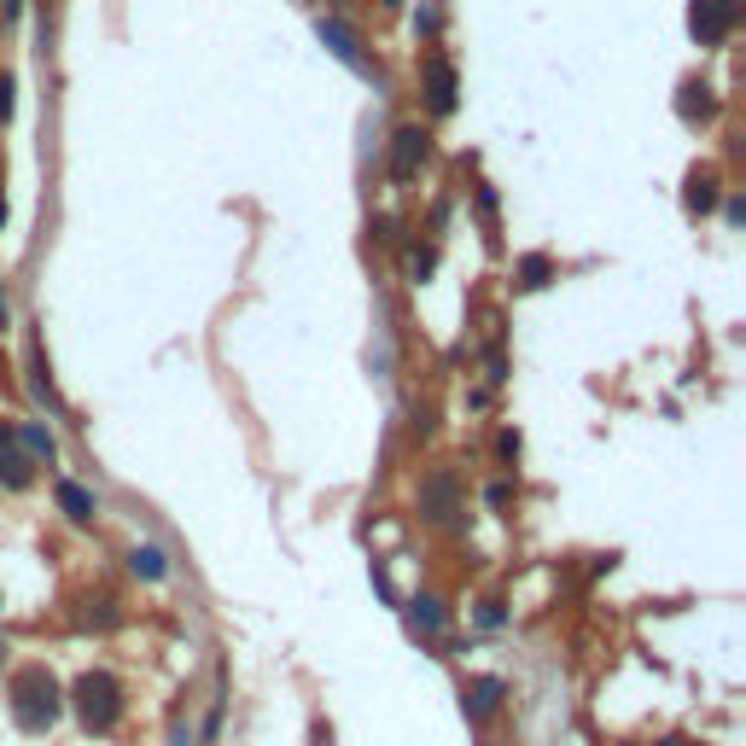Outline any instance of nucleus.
<instances>
[{
	"instance_id": "1",
	"label": "nucleus",
	"mask_w": 746,
	"mask_h": 746,
	"mask_svg": "<svg viewBox=\"0 0 746 746\" xmlns=\"http://www.w3.org/2000/svg\"><path fill=\"white\" fill-rule=\"evenodd\" d=\"M12 717L24 729H53V717H59V682L47 677L41 665L12 677Z\"/></svg>"
},
{
	"instance_id": "2",
	"label": "nucleus",
	"mask_w": 746,
	"mask_h": 746,
	"mask_svg": "<svg viewBox=\"0 0 746 746\" xmlns=\"http://www.w3.org/2000/svg\"><path fill=\"white\" fill-rule=\"evenodd\" d=\"M76 717L94 729V735H105L117 717H123V688H117V677H105V671H88V677L76 682Z\"/></svg>"
},
{
	"instance_id": "3",
	"label": "nucleus",
	"mask_w": 746,
	"mask_h": 746,
	"mask_svg": "<svg viewBox=\"0 0 746 746\" xmlns=\"http://www.w3.org/2000/svg\"><path fill=\"white\" fill-rule=\"evenodd\" d=\"M735 18H741V0H694L688 6V30L700 47H717L723 35L735 30Z\"/></svg>"
},
{
	"instance_id": "4",
	"label": "nucleus",
	"mask_w": 746,
	"mask_h": 746,
	"mask_svg": "<svg viewBox=\"0 0 746 746\" xmlns=\"http://www.w3.org/2000/svg\"><path fill=\"white\" fill-rule=\"evenodd\" d=\"M315 35L327 41V53H333L339 65H350V70H362V76H373V70H368V59H362V41H356V35L344 30L339 18H321V24H315Z\"/></svg>"
},
{
	"instance_id": "5",
	"label": "nucleus",
	"mask_w": 746,
	"mask_h": 746,
	"mask_svg": "<svg viewBox=\"0 0 746 746\" xmlns=\"http://www.w3.org/2000/svg\"><path fill=\"white\" fill-rule=\"evenodd\" d=\"M426 105H432L438 117H449V111H455V65H449L443 53H432V59H426Z\"/></svg>"
},
{
	"instance_id": "6",
	"label": "nucleus",
	"mask_w": 746,
	"mask_h": 746,
	"mask_svg": "<svg viewBox=\"0 0 746 746\" xmlns=\"http://www.w3.org/2000/svg\"><path fill=\"white\" fill-rule=\"evenodd\" d=\"M420 164H426V135H420V129H397V140H391V175H397V181H414Z\"/></svg>"
},
{
	"instance_id": "7",
	"label": "nucleus",
	"mask_w": 746,
	"mask_h": 746,
	"mask_svg": "<svg viewBox=\"0 0 746 746\" xmlns=\"http://www.w3.org/2000/svg\"><path fill=\"white\" fill-rule=\"evenodd\" d=\"M0 484H6V490H24V484H30V455L18 449V432H12V426H0Z\"/></svg>"
},
{
	"instance_id": "8",
	"label": "nucleus",
	"mask_w": 746,
	"mask_h": 746,
	"mask_svg": "<svg viewBox=\"0 0 746 746\" xmlns=\"http://www.w3.org/2000/svg\"><path fill=\"white\" fill-rule=\"evenodd\" d=\"M426 513H432V519H455V478L449 473H438L426 484Z\"/></svg>"
},
{
	"instance_id": "9",
	"label": "nucleus",
	"mask_w": 746,
	"mask_h": 746,
	"mask_svg": "<svg viewBox=\"0 0 746 746\" xmlns=\"http://www.w3.org/2000/svg\"><path fill=\"white\" fill-rule=\"evenodd\" d=\"M129 566H135V577H152V583H158V577H170V560H164V548H135V554H129Z\"/></svg>"
},
{
	"instance_id": "10",
	"label": "nucleus",
	"mask_w": 746,
	"mask_h": 746,
	"mask_svg": "<svg viewBox=\"0 0 746 746\" xmlns=\"http://www.w3.org/2000/svg\"><path fill=\"white\" fill-rule=\"evenodd\" d=\"M59 508H65L70 519H94V496H88L82 484H59Z\"/></svg>"
},
{
	"instance_id": "11",
	"label": "nucleus",
	"mask_w": 746,
	"mask_h": 746,
	"mask_svg": "<svg viewBox=\"0 0 746 746\" xmlns=\"http://www.w3.org/2000/svg\"><path fill=\"white\" fill-rule=\"evenodd\" d=\"M712 204H717V181H712V175H694V181H688V210L706 216Z\"/></svg>"
},
{
	"instance_id": "12",
	"label": "nucleus",
	"mask_w": 746,
	"mask_h": 746,
	"mask_svg": "<svg viewBox=\"0 0 746 746\" xmlns=\"http://www.w3.org/2000/svg\"><path fill=\"white\" fill-rule=\"evenodd\" d=\"M467 700H473V712H496V700H502V682H496V677L473 682V694H467Z\"/></svg>"
},
{
	"instance_id": "13",
	"label": "nucleus",
	"mask_w": 746,
	"mask_h": 746,
	"mask_svg": "<svg viewBox=\"0 0 746 746\" xmlns=\"http://www.w3.org/2000/svg\"><path fill=\"white\" fill-rule=\"evenodd\" d=\"M682 94H688V100H682V117H706V111H712V100H706L712 88H706V82H688Z\"/></svg>"
},
{
	"instance_id": "14",
	"label": "nucleus",
	"mask_w": 746,
	"mask_h": 746,
	"mask_svg": "<svg viewBox=\"0 0 746 746\" xmlns=\"http://www.w3.org/2000/svg\"><path fill=\"white\" fill-rule=\"evenodd\" d=\"M543 280H548V257H525V263H519V286H531V292H537Z\"/></svg>"
},
{
	"instance_id": "15",
	"label": "nucleus",
	"mask_w": 746,
	"mask_h": 746,
	"mask_svg": "<svg viewBox=\"0 0 746 746\" xmlns=\"http://www.w3.org/2000/svg\"><path fill=\"white\" fill-rule=\"evenodd\" d=\"M24 449H30L35 461H53V438H47L41 426H24Z\"/></svg>"
},
{
	"instance_id": "16",
	"label": "nucleus",
	"mask_w": 746,
	"mask_h": 746,
	"mask_svg": "<svg viewBox=\"0 0 746 746\" xmlns=\"http://www.w3.org/2000/svg\"><path fill=\"white\" fill-rule=\"evenodd\" d=\"M408 269H414V280H426V274L438 269V251H432V245H426V251H414V257H408Z\"/></svg>"
},
{
	"instance_id": "17",
	"label": "nucleus",
	"mask_w": 746,
	"mask_h": 746,
	"mask_svg": "<svg viewBox=\"0 0 746 746\" xmlns=\"http://www.w3.org/2000/svg\"><path fill=\"white\" fill-rule=\"evenodd\" d=\"M414 624H426V630H438V624H443L438 601H414Z\"/></svg>"
},
{
	"instance_id": "18",
	"label": "nucleus",
	"mask_w": 746,
	"mask_h": 746,
	"mask_svg": "<svg viewBox=\"0 0 746 746\" xmlns=\"http://www.w3.org/2000/svg\"><path fill=\"white\" fill-rule=\"evenodd\" d=\"M6 117H12V82L0 76V123H6Z\"/></svg>"
},
{
	"instance_id": "19",
	"label": "nucleus",
	"mask_w": 746,
	"mask_h": 746,
	"mask_svg": "<svg viewBox=\"0 0 746 746\" xmlns=\"http://www.w3.org/2000/svg\"><path fill=\"white\" fill-rule=\"evenodd\" d=\"M0 327H6V292H0Z\"/></svg>"
},
{
	"instance_id": "20",
	"label": "nucleus",
	"mask_w": 746,
	"mask_h": 746,
	"mask_svg": "<svg viewBox=\"0 0 746 746\" xmlns=\"http://www.w3.org/2000/svg\"><path fill=\"white\" fill-rule=\"evenodd\" d=\"M0 222H6V199H0Z\"/></svg>"
}]
</instances>
